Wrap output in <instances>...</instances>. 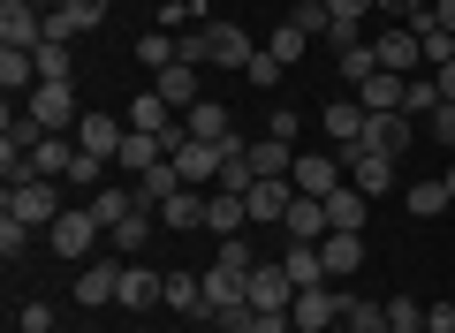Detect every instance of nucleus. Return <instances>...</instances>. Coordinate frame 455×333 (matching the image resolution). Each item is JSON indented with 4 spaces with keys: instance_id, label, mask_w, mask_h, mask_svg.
Returning <instances> with one entry per match:
<instances>
[{
    "instance_id": "dca6fc26",
    "label": "nucleus",
    "mask_w": 455,
    "mask_h": 333,
    "mask_svg": "<svg viewBox=\"0 0 455 333\" xmlns=\"http://www.w3.org/2000/svg\"><path fill=\"white\" fill-rule=\"evenodd\" d=\"M114 296H122V266H114V258H92V266L76 273V303L99 311V303H114Z\"/></svg>"
},
{
    "instance_id": "f8f14e48",
    "label": "nucleus",
    "mask_w": 455,
    "mask_h": 333,
    "mask_svg": "<svg viewBox=\"0 0 455 333\" xmlns=\"http://www.w3.org/2000/svg\"><path fill=\"white\" fill-rule=\"evenodd\" d=\"M122 137H130V122H114V114L84 107V122H76V152H92V159H107V167H114V152H122Z\"/></svg>"
},
{
    "instance_id": "f3484780",
    "label": "nucleus",
    "mask_w": 455,
    "mask_h": 333,
    "mask_svg": "<svg viewBox=\"0 0 455 333\" xmlns=\"http://www.w3.org/2000/svg\"><path fill=\"white\" fill-rule=\"evenodd\" d=\"M0 91H8V99H31L38 91V53L31 46H0Z\"/></svg>"
},
{
    "instance_id": "09e8293b",
    "label": "nucleus",
    "mask_w": 455,
    "mask_h": 333,
    "mask_svg": "<svg viewBox=\"0 0 455 333\" xmlns=\"http://www.w3.org/2000/svg\"><path fill=\"white\" fill-rule=\"evenodd\" d=\"M46 38H53V46H68V38H76V16H68V8H46Z\"/></svg>"
},
{
    "instance_id": "7c9ffc66",
    "label": "nucleus",
    "mask_w": 455,
    "mask_h": 333,
    "mask_svg": "<svg viewBox=\"0 0 455 333\" xmlns=\"http://www.w3.org/2000/svg\"><path fill=\"white\" fill-rule=\"evenodd\" d=\"M281 266H289L296 288H326V258H319V242H289V258H281Z\"/></svg>"
},
{
    "instance_id": "c85d7f7f",
    "label": "nucleus",
    "mask_w": 455,
    "mask_h": 333,
    "mask_svg": "<svg viewBox=\"0 0 455 333\" xmlns=\"http://www.w3.org/2000/svg\"><path fill=\"white\" fill-rule=\"evenodd\" d=\"M160 159H167V144H160V137H145V129H130V137H122V152H114V167L145 175V167H160Z\"/></svg>"
},
{
    "instance_id": "0eeeda50",
    "label": "nucleus",
    "mask_w": 455,
    "mask_h": 333,
    "mask_svg": "<svg viewBox=\"0 0 455 333\" xmlns=\"http://www.w3.org/2000/svg\"><path fill=\"white\" fill-rule=\"evenodd\" d=\"M341 152V167H349V190H364L379 205V197L395 190V159H379V152H364V144H334Z\"/></svg>"
},
{
    "instance_id": "9b49d317",
    "label": "nucleus",
    "mask_w": 455,
    "mask_h": 333,
    "mask_svg": "<svg viewBox=\"0 0 455 333\" xmlns=\"http://www.w3.org/2000/svg\"><path fill=\"white\" fill-rule=\"evenodd\" d=\"M372 53H379V68H387V76H418V68H425V46H418V31H410V23L379 31Z\"/></svg>"
},
{
    "instance_id": "473e14b6",
    "label": "nucleus",
    "mask_w": 455,
    "mask_h": 333,
    "mask_svg": "<svg viewBox=\"0 0 455 333\" xmlns=\"http://www.w3.org/2000/svg\"><path fill=\"white\" fill-rule=\"evenodd\" d=\"M341 333H387V303H364V296H341Z\"/></svg>"
},
{
    "instance_id": "393cba45",
    "label": "nucleus",
    "mask_w": 455,
    "mask_h": 333,
    "mask_svg": "<svg viewBox=\"0 0 455 333\" xmlns=\"http://www.w3.org/2000/svg\"><path fill=\"white\" fill-rule=\"evenodd\" d=\"M152 220H160V205H145V197H137V212H130L122 227H107V242H114L122 258H137V250H145V235H152Z\"/></svg>"
},
{
    "instance_id": "ea45409f",
    "label": "nucleus",
    "mask_w": 455,
    "mask_h": 333,
    "mask_svg": "<svg viewBox=\"0 0 455 333\" xmlns=\"http://www.w3.org/2000/svg\"><path fill=\"white\" fill-rule=\"evenodd\" d=\"M31 53H38V83H76V76H68V46L46 38V46H31Z\"/></svg>"
},
{
    "instance_id": "de8ad7c7",
    "label": "nucleus",
    "mask_w": 455,
    "mask_h": 333,
    "mask_svg": "<svg viewBox=\"0 0 455 333\" xmlns=\"http://www.w3.org/2000/svg\"><path fill=\"white\" fill-rule=\"evenodd\" d=\"M220 266H235V273H251V266H259V258H251V242H243V235H228V242H220Z\"/></svg>"
},
{
    "instance_id": "9d476101",
    "label": "nucleus",
    "mask_w": 455,
    "mask_h": 333,
    "mask_svg": "<svg viewBox=\"0 0 455 333\" xmlns=\"http://www.w3.org/2000/svg\"><path fill=\"white\" fill-rule=\"evenodd\" d=\"M410 137H418V122L410 114H364V152H379V159H403L410 152Z\"/></svg>"
},
{
    "instance_id": "0e129e2a",
    "label": "nucleus",
    "mask_w": 455,
    "mask_h": 333,
    "mask_svg": "<svg viewBox=\"0 0 455 333\" xmlns=\"http://www.w3.org/2000/svg\"><path fill=\"white\" fill-rule=\"evenodd\" d=\"M334 333H341V326H334Z\"/></svg>"
},
{
    "instance_id": "2eb2a0df",
    "label": "nucleus",
    "mask_w": 455,
    "mask_h": 333,
    "mask_svg": "<svg viewBox=\"0 0 455 333\" xmlns=\"http://www.w3.org/2000/svg\"><path fill=\"white\" fill-rule=\"evenodd\" d=\"M289 303H296L289 266H251V311H289Z\"/></svg>"
},
{
    "instance_id": "680f3d73",
    "label": "nucleus",
    "mask_w": 455,
    "mask_h": 333,
    "mask_svg": "<svg viewBox=\"0 0 455 333\" xmlns=\"http://www.w3.org/2000/svg\"><path fill=\"white\" fill-rule=\"evenodd\" d=\"M137 333H152V326H137Z\"/></svg>"
},
{
    "instance_id": "4be33fe9",
    "label": "nucleus",
    "mask_w": 455,
    "mask_h": 333,
    "mask_svg": "<svg viewBox=\"0 0 455 333\" xmlns=\"http://www.w3.org/2000/svg\"><path fill=\"white\" fill-rule=\"evenodd\" d=\"M182 129H190V137H205V144H228V137H235V122H228V107H212V99H197V107H182Z\"/></svg>"
},
{
    "instance_id": "bf43d9fd",
    "label": "nucleus",
    "mask_w": 455,
    "mask_h": 333,
    "mask_svg": "<svg viewBox=\"0 0 455 333\" xmlns=\"http://www.w3.org/2000/svg\"><path fill=\"white\" fill-rule=\"evenodd\" d=\"M448 197H455V167H448Z\"/></svg>"
},
{
    "instance_id": "79ce46f5",
    "label": "nucleus",
    "mask_w": 455,
    "mask_h": 333,
    "mask_svg": "<svg viewBox=\"0 0 455 333\" xmlns=\"http://www.w3.org/2000/svg\"><path fill=\"white\" fill-rule=\"evenodd\" d=\"M23 242H31V227H23V220H8V212H0V258H8V266H16V258H23Z\"/></svg>"
},
{
    "instance_id": "6ab92c4d",
    "label": "nucleus",
    "mask_w": 455,
    "mask_h": 333,
    "mask_svg": "<svg viewBox=\"0 0 455 333\" xmlns=\"http://www.w3.org/2000/svg\"><path fill=\"white\" fill-rule=\"evenodd\" d=\"M243 227H251V212H243V197H235V190H212L205 197V235H243Z\"/></svg>"
},
{
    "instance_id": "5701e85b",
    "label": "nucleus",
    "mask_w": 455,
    "mask_h": 333,
    "mask_svg": "<svg viewBox=\"0 0 455 333\" xmlns=\"http://www.w3.org/2000/svg\"><path fill=\"white\" fill-rule=\"evenodd\" d=\"M152 91L167 99V107H197V61H175V68H160V76H152Z\"/></svg>"
},
{
    "instance_id": "13d9d810",
    "label": "nucleus",
    "mask_w": 455,
    "mask_h": 333,
    "mask_svg": "<svg viewBox=\"0 0 455 333\" xmlns=\"http://www.w3.org/2000/svg\"><path fill=\"white\" fill-rule=\"evenodd\" d=\"M387 333H425V326H387Z\"/></svg>"
},
{
    "instance_id": "f03ea898",
    "label": "nucleus",
    "mask_w": 455,
    "mask_h": 333,
    "mask_svg": "<svg viewBox=\"0 0 455 333\" xmlns=\"http://www.w3.org/2000/svg\"><path fill=\"white\" fill-rule=\"evenodd\" d=\"M23 114H31L46 137H76V122H84V107H76V83H38L31 99H16Z\"/></svg>"
},
{
    "instance_id": "2f4dec72",
    "label": "nucleus",
    "mask_w": 455,
    "mask_h": 333,
    "mask_svg": "<svg viewBox=\"0 0 455 333\" xmlns=\"http://www.w3.org/2000/svg\"><path fill=\"white\" fill-rule=\"evenodd\" d=\"M167 311L205 318V281H197V273H167Z\"/></svg>"
},
{
    "instance_id": "72a5a7b5",
    "label": "nucleus",
    "mask_w": 455,
    "mask_h": 333,
    "mask_svg": "<svg viewBox=\"0 0 455 333\" xmlns=\"http://www.w3.org/2000/svg\"><path fill=\"white\" fill-rule=\"evenodd\" d=\"M130 190H137V197H145V205H167V197H175V190H182V175H175V159H160V167H145V175H137V182H130Z\"/></svg>"
},
{
    "instance_id": "6e6d98bb",
    "label": "nucleus",
    "mask_w": 455,
    "mask_h": 333,
    "mask_svg": "<svg viewBox=\"0 0 455 333\" xmlns=\"http://www.w3.org/2000/svg\"><path fill=\"white\" fill-rule=\"evenodd\" d=\"M433 83H440V99L455 107V61H440V68H433Z\"/></svg>"
},
{
    "instance_id": "052dcab7",
    "label": "nucleus",
    "mask_w": 455,
    "mask_h": 333,
    "mask_svg": "<svg viewBox=\"0 0 455 333\" xmlns=\"http://www.w3.org/2000/svg\"><path fill=\"white\" fill-rule=\"evenodd\" d=\"M311 8H326V0H311Z\"/></svg>"
},
{
    "instance_id": "49530a36",
    "label": "nucleus",
    "mask_w": 455,
    "mask_h": 333,
    "mask_svg": "<svg viewBox=\"0 0 455 333\" xmlns=\"http://www.w3.org/2000/svg\"><path fill=\"white\" fill-rule=\"evenodd\" d=\"M289 23H296V31H311V38H326V8H311V0H296Z\"/></svg>"
},
{
    "instance_id": "b1692460",
    "label": "nucleus",
    "mask_w": 455,
    "mask_h": 333,
    "mask_svg": "<svg viewBox=\"0 0 455 333\" xmlns=\"http://www.w3.org/2000/svg\"><path fill=\"white\" fill-rule=\"evenodd\" d=\"M364 220H372V197H364V190H349V182H341V190L326 197V227H349V235H357Z\"/></svg>"
},
{
    "instance_id": "cd10ccee",
    "label": "nucleus",
    "mask_w": 455,
    "mask_h": 333,
    "mask_svg": "<svg viewBox=\"0 0 455 333\" xmlns=\"http://www.w3.org/2000/svg\"><path fill=\"white\" fill-rule=\"evenodd\" d=\"M205 197H212V190H175V197L160 205V227H182V235L205 227Z\"/></svg>"
},
{
    "instance_id": "6e6552de",
    "label": "nucleus",
    "mask_w": 455,
    "mask_h": 333,
    "mask_svg": "<svg viewBox=\"0 0 455 333\" xmlns=\"http://www.w3.org/2000/svg\"><path fill=\"white\" fill-rule=\"evenodd\" d=\"M114 303H122V311H137V318H145L152 303H167V273H152L145 258H122V296H114Z\"/></svg>"
},
{
    "instance_id": "1a4fd4ad",
    "label": "nucleus",
    "mask_w": 455,
    "mask_h": 333,
    "mask_svg": "<svg viewBox=\"0 0 455 333\" xmlns=\"http://www.w3.org/2000/svg\"><path fill=\"white\" fill-rule=\"evenodd\" d=\"M289 318H296V333H334L341 326V288H296Z\"/></svg>"
},
{
    "instance_id": "864d4df0",
    "label": "nucleus",
    "mask_w": 455,
    "mask_h": 333,
    "mask_svg": "<svg viewBox=\"0 0 455 333\" xmlns=\"http://www.w3.org/2000/svg\"><path fill=\"white\" fill-rule=\"evenodd\" d=\"M425 333H455V303H425Z\"/></svg>"
},
{
    "instance_id": "c756f323",
    "label": "nucleus",
    "mask_w": 455,
    "mask_h": 333,
    "mask_svg": "<svg viewBox=\"0 0 455 333\" xmlns=\"http://www.w3.org/2000/svg\"><path fill=\"white\" fill-rule=\"evenodd\" d=\"M84 205L99 212V227H122V220H130V212H137V190H122V182H107V190H92V197H84Z\"/></svg>"
},
{
    "instance_id": "4468645a",
    "label": "nucleus",
    "mask_w": 455,
    "mask_h": 333,
    "mask_svg": "<svg viewBox=\"0 0 455 333\" xmlns=\"http://www.w3.org/2000/svg\"><path fill=\"white\" fill-rule=\"evenodd\" d=\"M0 46H46V8L38 0H8L0 8Z\"/></svg>"
},
{
    "instance_id": "aec40b11",
    "label": "nucleus",
    "mask_w": 455,
    "mask_h": 333,
    "mask_svg": "<svg viewBox=\"0 0 455 333\" xmlns=\"http://www.w3.org/2000/svg\"><path fill=\"white\" fill-rule=\"evenodd\" d=\"M403 91H410V76H387V68H379V76L357 83V107L364 114H403Z\"/></svg>"
},
{
    "instance_id": "c9c22d12",
    "label": "nucleus",
    "mask_w": 455,
    "mask_h": 333,
    "mask_svg": "<svg viewBox=\"0 0 455 333\" xmlns=\"http://www.w3.org/2000/svg\"><path fill=\"white\" fill-rule=\"evenodd\" d=\"M334 61H341V83H349V91H357L364 76H379V53H372V38H357V46H341Z\"/></svg>"
},
{
    "instance_id": "ddd939ff",
    "label": "nucleus",
    "mask_w": 455,
    "mask_h": 333,
    "mask_svg": "<svg viewBox=\"0 0 455 333\" xmlns=\"http://www.w3.org/2000/svg\"><path fill=\"white\" fill-rule=\"evenodd\" d=\"M289 205H296V182L289 175H281V182H251V190H243L251 227H281V220H289Z\"/></svg>"
},
{
    "instance_id": "37998d69",
    "label": "nucleus",
    "mask_w": 455,
    "mask_h": 333,
    "mask_svg": "<svg viewBox=\"0 0 455 333\" xmlns=\"http://www.w3.org/2000/svg\"><path fill=\"white\" fill-rule=\"evenodd\" d=\"M251 318H259V311H251V303H235V311H212L205 326H212V333H251Z\"/></svg>"
},
{
    "instance_id": "20e7f679",
    "label": "nucleus",
    "mask_w": 455,
    "mask_h": 333,
    "mask_svg": "<svg viewBox=\"0 0 455 333\" xmlns=\"http://www.w3.org/2000/svg\"><path fill=\"white\" fill-rule=\"evenodd\" d=\"M0 212L23 220V227H53L68 205H61V182H8V205H0Z\"/></svg>"
},
{
    "instance_id": "412c9836",
    "label": "nucleus",
    "mask_w": 455,
    "mask_h": 333,
    "mask_svg": "<svg viewBox=\"0 0 455 333\" xmlns=\"http://www.w3.org/2000/svg\"><path fill=\"white\" fill-rule=\"evenodd\" d=\"M281 227H289V242H326L334 235V227H326V197H296Z\"/></svg>"
},
{
    "instance_id": "c03bdc74",
    "label": "nucleus",
    "mask_w": 455,
    "mask_h": 333,
    "mask_svg": "<svg viewBox=\"0 0 455 333\" xmlns=\"http://www.w3.org/2000/svg\"><path fill=\"white\" fill-rule=\"evenodd\" d=\"M425 137H433V144H455V107H448V99L425 114Z\"/></svg>"
},
{
    "instance_id": "7ed1b4c3",
    "label": "nucleus",
    "mask_w": 455,
    "mask_h": 333,
    "mask_svg": "<svg viewBox=\"0 0 455 333\" xmlns=\"http://www.w3.org/2000/svg\"><path fill=\"white\" fill-rule=\"evenodd\" d=\"M99 235H107V227H99V212H92V205H68L61 220L46 227V242H53V258H68V266H92V250H99Z\"/></svg>"
},
{
    "instance_id": "603ef678",
    "label": "nucleus",
    "mask_w": 455,
    "mask_h": 333,
    "mask_svg": "<svg viewBox=\"0 0 455 333\" xmlns=\"http://www.w3.org/2000/svg\"><path fill=\"white\" fill-rule=\"evenodd\" d=\"M23 333H53V303H23Z\"/></svg>"
},
{
    "instance_id": "4d7b16f0",
    "label": "nucleus",
    "mask_w": 455,
    "mask_h": 333,
    "mask_svg": "<svg viewBox=\"0 0 455 333\" xmlns=\"http://www.w3.org/2000/svg\"><path fill=\"white\" fill-rule=\"evenodd\" d=\"M433 23H440L448 38H455V0H433Z\"/></svg>"
},
{
    "instance_id": "423d86ee",
    "label": "nucleus",
    "mask_w": 455,
    "mask_h": 333,
    "mask_svg": "<svg viewBox=\"0 0 455 333\" xmlns=\"http://www.w3.org/2000/svg\"><path fill=\"white\" fill-rule=\"evenodd\" d=\"M167 159H175L182 190H220V144H205V137H182Z\"/></svg>"
},
{
    "instance_id": "f704fd0d",
    "label": "nucleus",
    "mask_w": 455,
    "mask_h": 333,
    "mask_svg": "<svg viewBox=\"0 0 455 333\" xmlns=\"http://www.w3.org/2000/svg\"><path fill=\"white\" fill-rule=\"evenodd\" d=\"M137 61L160 76V68H175V61H182V38H175V31H145V38H137Z\"/></svg>"
},
{
    "instance_id": "8fccbe9b",
    "label": "nucleus",
    "mask_w": 455,
    "mask_h": 333,
    "mask_svg": "<svg viewBox=\"0 0 455 333\" xmlns=\"http://www.w3.org/2000/svg\"><path fill=\"white\" fill-rule=\"evenodd\" d=\"M387 326H425V303H410V296H395V303H387Z\"/></svg>"
},
{
    "instance_id": "a19ab883",
    "label": "nucleus",
    "mask_w": 455,
    "mask_h": 333,
    "mask_svg": "<svg viewBox=\"0 0 455 333\" xmlns=\"http://www.w3.org/2000/svg\"><path fill=\"white\" fill-rule=\"evenodd\" d=\"M281 76H289V68H281V61H274V53H266V46H259V53H251V68H243V83H259V91H274V83H281Z\"/></svg>"
},
{
    "instance_id": "f257e3e1",
    "label": "nucleus",
    "mask_w": 455,
    "mask_h": 333,
    "mask_svg": "<svg viewBox=\"0 0 455 333\" xmlns=\"http://www.w3.org/2000/svg\"><path fill=\"white\" fill-rule=\"evenodd\" d=\"M251 31L243 23H197V38H182V61H197V68H235L243 76L251 68Z\"/></svg>"
},
{
    "instance_id": "3c124183",
    "label": "nucleus",
    "mask_w": 455,
    "mask_h": 333,
    "mask_svg": "<svg viewBox=\"0 0 455 333\" xmlns=\"http://www.w3.org/2000/svg\"><path fill=\"white\" fill-rule=\"evenodd\" d=\"M182 23H197V8H190V0H167V8H160V31H182Z\"/></svg>"
},
{
    "instance_id": "bb28decb",
    "label": "nucleus",
    "mask_w": 455,
    "mask_h": 333,
    "mask_svg": "<svg viewBox=\"0 0 455 333\" xmlns=\"http://www.w3.org/2000/svg\"><path fill=\"white\" fill-rule=\"evenodd\" d=\"M251 167H259V182H281L296 167V144H281V137H251Z\"/></svg>"
},
{
    "instance_id": "39448f33",
    "label": "nucleus",
    "mask_w": 455,
    "mask_h": 333,
    "mask_svg": "<svg viewBox=\"0 0 455 333\" xmlns=\"http://www.w3.org/2000/svg\"><path fill=\"white\" fill-rule=\"evenodd\" d=\"M289 182H296V197H334L349 182V167H341V152H296Z\"/></svg>"
},
{
    "instance_id": "5fc2aeb1",
    "label": "nucleus",
    "mask_w": 455,
    "mask_h": 333,
    "mask_svg": "<svg viewBox=\"0 0 455 333\" xmlns=\"http://www.w3.org/2000/svg\"><path fill=\"white\" fill-rule=\"evenodd\" d=\"M296 129H304V122H296L289 107H274V122H266V137H281V144H296Z\"/></svg>"
},
{
    "instance_id": "a211bd4d",
    "label": "nucleus",
    "mask_w": 455,
    "mask_h": 333,
    "mask_svg": "<svg viewBox=\"0 0 455 333\" xmlns=\"http://www.w3.org/2000/svg\"><path fill=\"white\" fill-rule=\"evenodd\" d=\"M319 258H326V281H349V273L364 266V235H349V227H334V235L319 242Z\"/></svg>"
},
{
    "instance_id": "e2e57ef3",
    "label": "nucleus",
    "mask_w": 455,
    "mask_h": 333,
    "mask_svg": "<svg viewBox=\"0 0 455 333\" xmlns=\"http://www.w3.org/2000/svg\"><path fill=\"white\" fill-rule=\"evenodd\" d=\"M448 303H455V296H448Z\"/></svg>"
},
{
    "instance_id": "e433bc0d",
    "label": "nucleus",
    "mask_w": 455,
    "mask_h": 333,
    "mask_svg": "<svg viewBox=\"0 0 455 333\" xmlns=\"http://www.w3.org/2000/svg\"><path fill=\"white\" fill-rule=\"evenodd\" d=\"M410 212H418V220H433V212H448L455 197H448V175H433V182H410V197H403Z\"/></svg>"
},
{
    "instance_id": "a878e982",
    "label": "nucleus",
    "mask_w": 455,
    "mask_h": 333,
    "mask_svg": "<svg viewBox=\"0 0 455 333\" xmlns=\"http://www.w3.org/2000/svg\"><path fill=\"white\" fill-rule=\"evenodd\" d=\"M319 129L334 144H357L364 137V107H357V99H334V107H319Z\"/></svg>"
},
{
    "instance_id": "4c0bfd02",
    "label": "nucleus",
    "mask_w": 455,
    "mask_h": 333,
    "mask_svg": "<svg viewBox=\"0 0 455 333\" xmlns=\"http://www.w3.org/2000/svg\"><path fill=\"white\" fill-rule=\"evenodd\" d=\"M266 53H274L281 68H296V61H304V53H311V31H296V23H281V31L266 38Z\"/></svg>"
},
{
    "instance_id": "58836bf2",
    "label": "nucleus",
    "mask_w": 455,
    "mask_h": 333,
    "mask_svg": "<svg viewBox=\"0 0 455 333\" xmlns=\"http://www.w3.org/2000/svg\"><path fill=\"white\" fill-rule=\"evenodd\" d=\"M433 107H440V83H433V76H410V91H403V114H410V122H425Z\"/></svg>"
},
{
    "instance_id": "a18cd8bd",
    "label": "nucleus",
    "mask_w": 455,
    "mask_h": 333,
    "mask_svg": "<svg viewBox=\"0 0 455 333\" xmlns=\"http://www.w3.org/2000/svg\"><path fill=\"white\" fill-rule=\"evenodd\" d=\"M107 8H114V0H68V16H76V31H99V23H107Z\"/></svg>"
}]
</instances>
